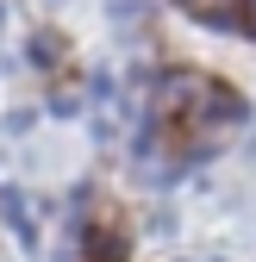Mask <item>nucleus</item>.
Listing matches in <instances>:
<instances>
[{
	"label": "nucleus",
	"mask_w": 256,
	"mask_h": 262,
	"mask_svg": "<svg viewBox=\"0 0 256 262\" xmlns=\"http://www.w3.org/2000/svg\"><path fill=\"white\" fill-rule=\"evenodd\" d=\"M50 50H56V38H31V62H38V69H50V62H56Z\"/></svg>",
	"instance_id": "obj_1"
},
{
	"label": "nucleus",
	"mask_w": 256,
	"mask_h": 262,
	"mask_svg": "<svg viewBox=\"0 0 256 262\" xmlns=\"http://www.w3.org/2000/svg\"><path fill=\"white\" fill-rule=\"evenodd\" d=\"M238 31H250V38H256V0H238Z\"/></svg>",
	"instance_id": "obj_2"
}]
</instances>
